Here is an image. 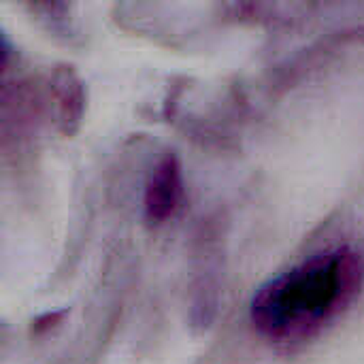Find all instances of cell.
<instances>
[{
    "label": "cell",
    "instance_id": "obj_1",
    "mask_svg": "<svg viewBox=\"0 0 364 364\" xmlns=\"http://www.w3.org/2000/svg\"><path fill=\"white\" fill-rule=\"evenodd\" d=\"M363 288V247L331 245L267 279L254 292L247 318L254 333L275 346L301 343L339 320Z\"/></svg>",
    "mask_w": 364,
    "mask_h": 364
},
{
    "label": "cell",
    "instance_id": "obj_2",
    "mask_svg": "<svg viewBox=\"0 0 364 364\" xmlns=\"http://www.w3.org/2000/svg\"><path fill=\"white\" fill-rule=\"evenodd\" d=\"M183 200V173L177 156H164L151 171L145 194H143V213L149 224H164L179 211Z\"/></svg>",
    "mask_w": 364,
    "mask_h": 364
}]
</instances>
